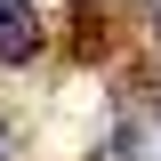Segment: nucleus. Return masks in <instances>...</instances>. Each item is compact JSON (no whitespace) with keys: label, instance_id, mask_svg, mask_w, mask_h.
Returning <instances> with one entry per match:
<instances>
[{"label":"nucleus","instance_id":"obj_1","mask_svg":"<svg viewBox=\"0 0 161 161\" xmlns=\"http://www.w3.org/2000/svg\"><path fill=\"white\" fill-rule=\"evenodd\" d=\"M40 48V24H32V8L24 0H0V64H24Z\"/></svg>","mask_w":161,"mask_h":161}]
</instances>
